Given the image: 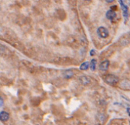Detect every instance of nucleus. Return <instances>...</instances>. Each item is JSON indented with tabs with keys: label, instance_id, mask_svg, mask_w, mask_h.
Returning a JSON list of instances; mask_svg holds the SVG:
<instances>
[{
	"label": "nucleus",
	"instance_id": "f03ea898",
	"mask_svg": "<svg viewBox=\"0 0 130 125\" xmlns=\"http://www.w3.org/2000/svg\"><path fill=\"white\" fill-rule=\"evenodd\" d=\"M98 34L101 38H107L109 36V31L108 30L104 27H100L98 28Z\"/></svg>",
	"mask_w": 130,
	"mask_h": 125
},
{
	"label": "nucleus",
	"instance_id": "ddd939ff",
	"mask_svg": "<svg viewBox=\"0 0 130 125\" xmlns=\"http://www.w3.org/2000/svg\"><path fill=\"white\" fill-rule=\"evenodd\" d=\"M98 117H99V118H98V120H100V121H101V122H103L104 120H105V116H104L103 114H98Z\"/></svg>",
	"mask_w": 130,
	"mask_h": 125
},
{
	"label": "nucleus",
	"instance_id": "f3484780",
	"mask_svg": "<svg viewBox=\"0 0 130 125\" xmlns=\"http://www.w3.org/2000/svg\"><path fill=\"white\" fill-rule=\"evenodd\" d=\"M127 112H128V114H129V108H127Z\"/></svg>",
	"mask_w": 130,
	"mask_h": 125
},
{
	"label": "nucleus",
	"instance_id": "20e7f679",
	"mask_svg": "<svg viewBox=\"0 0 130 125\" xmlns=\"http://www.w3.org/2000/svg\"><path fill=\"white\" fill-rule=\"evenodd\" d=\"M70 59H69V58H66V57H64V58H56V59H55V60H54V62H56V63L58 64H69V62H70Z\"/></svg>",
	"mask_w": 130,
	"mask_h": 125
},
{
	"label": "nucleus",
	"instance_id": "dca6fc26",
	"mask_svg": "<svg viewBox=\"0 0 130 125\" xmlns=\"http://www.w3.org/2000/svg\"><path fill=\"white\" fill-rule=\"evenodd\" d=\"M106 2H108V3H110V2H114V0H106Z\"/></svg>",
	"mask_w": 130,
	"mask_h": 125
},
{
	"label": "nucleus",
	"instance_id": "0eeeda50",
	"mask_svg": "<svg viewBox=\"0 0 130 125\" xmlns=\"http://www.w3.org/2000/svg\"><path fill=\"white\" fill-rule=\"evenodd\" d=\"M109 66H110V62H109V60H104L100 63V69L101 70V71H106V70H107Z\"/></svg>",
	"mask_w": 130,
	"mask_h": 125
},
{
	"label": "nucleus",
	"instance_id": "f257e3e1",
	"mask_svg": "<svg viewBox=\"0 0 130 125\" xmlns=\"http://www.w3.org/2000/svg\"><path fill=\"white\" fill-rule=\"evenodd\" d=\"M103 80L110 85H115L119 82V78L114 76V75H111V74L106 75V76L103 77Z\"/></svg>",
	"mask_w": 130,
	"mask_h": 125
},
{
	"label": "nucleus",
	"instance_id": "9b49d317",
	"mask_svg": "<svg viewBox=\"0 0 130 125\" xmlns=\"http://www.w3.org/2000/svg\"><path fill=\"white\" fill-rule=\"evenodd\" d=\"M88 67H89V62L87 61H86V62H84L83 63H81V65L80 66V69L87 70Z\"/></svg>",
	"mask_w": 130,
	"mask_h": 125
},
{
	"label": "nucleus",
	"instance_id": "1a4fd4ad",
	"mask_svg": "<svg viewBox=\"0 0 130 125\" xmlns=\"http://www.w3.org/2000/svg\"><path fill=\"white\" fill-rule=\"evenodd\" d=\"M106 17L107 18H108L109 20H114L116 17V13L114 11V10H109L107 14H106Z\"/></svg>",
	"mask_w": 130,
	"mask_h": 125
},
{
	"label": "nucleus",
	"instance_id": "6e6552de",
	"mask_svg": "<svg viewBox=\"0 0 130 125\" xmlns=\"http://www.w3.org/2000/svg\"><path fill=\"white\" fill-rule=\"evenodd\" d=\"M9 118V114L6 111H1L0 112V120L2 122H5Z\"/></svg>",
	"mask_w": 130,
	"mask_h": 125
},
{
	"label": "nucleus",
	"instance_id": "f8f14e48",
	"mask_svg": "<svg viewBox=\"0 0 130 125\" xmlns=\"http://www.w3.org/2000/svg\"><path fill=\"white\" fill-rule=\"evenodd\" d=\"M96 64H97V60L95 59L91 60V63H90V68L91 70H95L96 69Z\"/></svg>",
	"mask_w": 130,
	"mask_h": 125
},
{
	"label": "nucleus",
	"instance_id": "423d86ee",
	"mask_svg": "<svg viewBox=\"0 0 130 125\" xmlns=\"http://www.w3.org/2000/svg\"><path fill=\"white\" fill-rule=\"evenodd\" d=\"M79 81H80V82L83 85H87L91 82V79L89 77H87V76H81L80 78H79Z\"/></svg>",
	"mask_w": 130,
	"mask_h": 125
},
{
	"label": "nucleus",
	"instance_id": "7ed1b4c3",
	"mask_svg": "<svg viewBox=\"0 0 130 125\" xmlns=\"http://www.w3.org/2000/svg\"><path fill=\"white\" fill-rule=\"evenodd\" d=\"M119 2L120 6H121V8H122L123 17L125 18V20H127V18L129 17V9H128V6L123 2V0H119Z\"/></svg>",
	"mask_w": 130,
	"mask_h": 125
},
{
	"label": "nucleus",
	"instance_id": "a211bd4d",
	"mask_svg": "<svg viewBox=\"0 0 130 125\" xmlns=\"http://www.w3.org/2000/svg\"><path fill=\"white\" fill-rule=\"evenodd\" d=\"M85 1H91V0H85Z\"/></svg>",
	"mask_w": 130,
	"mask_h": 125
},
{
	"label": "nucleus",
	"instance_id": "2eb2a0df",
	"mask_svg": "<svg viewBox=\"0 0 130 125\" xmlns=\"http://www.w3.org/2000/svg\"><path fill=\"white\" fill-rule=\"evenodd\" d=\"M2 105H3V101H2V99L0 98V107H2Z\"/></svg>",
	"mask_w": 130,
	"mask_h": 125
},
{
	"label": "nucleus",
	"instance_id": "9d476101",
	"mask_svg": "<svg viewBox=\"0 0 130 125\" xmlns=\"http://www.w3.org/2000/svg\"><path fill=\"white\" fill-rule=\"evenodd\" d=\"M74 76V73L71 69H66L63 72V76L65 79H70Z\"/></svg>",
	"mask_w": 130,
	"mask_h": 125
},
{
	"label": "nucleus",
	"instance_id": "39448f33",
	"mask_svg": "<svg viewBox=\"0 0 130 125\" xmlns=\"http://www.w3.org/2000/svg\"><path fill=\"white\" fill-rule=\"evenodd\" d=\"M119 87L121 89H125V90H129L130 88V82L128 80H123L119 83Z\"/></svg>",
	"mask_w": 130,
	"mask_h": 125
},
{
	"label": "nucleus",
	"instance_id": "4468645a",
	"mask_svg": "<svg viewBox=\"0 0 130 125\" xmlns=\"http://www.w3.org/2000/svg\"><path fill=\"white\" fill-rule=\"evenodd\" d=\"M95 54H96V52H95L94 50H91V52H90V55L91 56H94Z\"/></svg>",
	"mask_w": 130,
	"mask_h": 125
}]
</instances>
